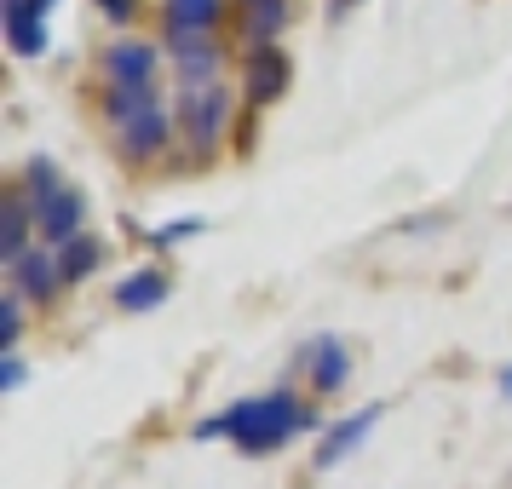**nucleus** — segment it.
Masks as SVG:
<instances>
[{"instance_id":"nucleus-18","label":"nucleus","mask_w":512,"mask_h":489,"mask_svg":"<svg viewBox=\"0 0 512 489\" xmlns=\"http://www.w3.org/2000/svg\"><path fill=\"white\" fill-rule=\"evenodd\" d=\"M0 334H6L0 346H12V340H18V300H6V317H0Z\"/></svg>"},{"instance_id":"nucleus-3","label":"nucleus","mask_w":512,"mask_h":489,"mask_svg":"<svg viewBox=\"0 0 512 489\" xmlns=\"http://www.w3.org/2000/svg\"><path fill=\"white\" fill-rule=\"evenodd\" d=\"M104 75H110V87H121V93H150L156 47H144V41H116V47L104 52Z\"/></svg>"},{"instance_id":"nucleus-7","label":"nucleus","mask_w":512,"mask_h":489,"mask_svg":"<svg viewBox=\"0 0 512 489\" xmlns=\"http://www.w3.org/2000/svg\"><path fill=\"white\" fill-rule=\"evenodd\" d=\"M167 139V116L156 110V104H144V110H133V116L121 121V156H156Z\"/></svg>"},{"instance_id":"nucleus-11","label":"nucleus","mask_w":512,"mask_h":489,"mask_svg":"<svg viewBox=\"0 0 512 489\" xmlns=\"http://www.w3.org/2000/svg\"><path fill=\"white\" fill-rule=\"evenodd\" d=\"M282 81H288L282 52H259L254 64H248V98H254V104H265L271 93H282Z\"/></svg>"},{"instance_id":"nucleus-1","label":"nucleus","mask_w":512,"mask_h":489,"mask_svg":"<svg viewBox=\"0 0 512 489\" xmlns=\"http://www.w3.org/2000/svg\"><path fill=\"white\" fill-rule=\"evenodd\" d=\"M300 403L288 392H271V397H248V403H236L231 415H219L202 426V438H236L248 455H265V449H277L294 426H300Z\"/></svg>"},{"instance_id":"nucleus-14","label":"nucleus","mask_w":512,"mask_h":489,"mask_svg":"<svg viewBox=\"0 0 512 489\" xmlns=\"http://www.w3.org/2000/svg\"><path fill=\"white\" fill-rule=\"evenodd\" d=\"M24 236H29V202H24V196H12V202H6V236H0V254H6V259H24L29 254Z\"/></svg>"},{"instance_id":"nucleus-8","label":"nucleus","mask_w":512,"mask_h":489,"mask_svg":"<svg viewBox=\"0 0 512 489\" xmlns=\"http://www.w3.org/2000/svg\"><path fill=\"white\" fill-rule=\"evenodd\" d=\"M374 420H380L374 409H357V415H346V420H340V426H334V432L323 438V449H317V461H323V466H334L340 455H346V449H357V443L369 438V432H374Z\"/></svg>"},{"instance_id":"nucleus-2","label":"nucleus","mask_w":512,"mask_h":489,"mask_svg":"<svg viewBox=\"0 0 512 489\" xmlns=\"http://www.w3.org/2000/svg\"><path fill=\"white\" fill-rule=\"evenodd\" d=\"M179 121H185V139L196 144V150H213L219 133H225V121H231V98H225V87H213V81H185Z\"/></svg>"},{"instance_id":"nucleus-19","label":"nucleus","mask_w":512,"mask_h":489,"mask_svg":"<svg viewBox=\"0 0 512 489\" xmlns=\"http://www.w3.org/2000/svg\"><path fill=\"white\" fill-rule=\"evenodd\" d=\"M98 6H104L110 18H133V6H139V0H98Z\"/></svg>"},{"instance_id":"nucleus-17","label":"nucleus","mask_w":512,"mask_h":489,"mask_svg":"<svg viewBox=\"0 0 512 489\" xmlns=\"http://www.w3.org/2000/svg\"><path fill=\"white\" fill-rule=\"evenodd\" d=\"M24 179L41 190V196H47V190H58V167H52V162H29V167H24Z\"/></svg>"},{"instance_id":"nucleus-5","label":"nucleus","mask_w":512,"mask_h":489,"mask_svg":"<svg viewBox=\"0 0 512 489\" xmlns=\"http://www.w3.org/2000/svg\"><path fill=\"white\" fill-rule=\"evenodd\" d=\"M47 6L52 0H6V35H12V52H24V58H35V52H47Z\"/></svg>"},{"instance_id":"nucleus-13","label":"nucleus","mask_w":512,"mask_h":489,"mask_svg":"<svg viewBox=\"0 0 512 489\" xmlns=\"http://www.w3.org/2000/svg\"><path fill=\"white\" fill-rule=\"evenodd\" d=\"M282 18H288V6H282V0H242V29H248L254 41L277 35Z\"/></svg>"},{"instance_id":"nucleus-4","label":"nucleus","mask_w":512,"mask_h":489,"mask_svg":"<svg viewBox=\"0 0 512 489\" xmlns=\"http://www.w3.org/2000/svg\"><path fill=\"white\" fill-rule=\"evenodd\" d=\"M12 282H18L24 300H52V294L64 288V265H58L52 248H35V254L12 259Z\"/></svg>"},{"instance_id":"nucleus-6","label":"nucleus","mask_w":512,"mask_h":489,"mask_svg":"<svg viewBox=\"0 0 512 489\" xmlns=\"http://www.w3.org/2000/svg\"><path fill=\"white\" fill-rule=\"evenodd\" d=\"M35 225L47 242H70L75 225H81V196L75 190H47V196H35Z\"/></svg>"},{"instance_id":"nucleus-16","label":"nucleus","mask_w":512,"mask_h":489,"mask_svg":"<svg viewBox=\"0 0 512 489\" xmlns=\"http://www.w3.org/2000/svg\"><path fill=\"white\" fill-rule=\"evenodd\" d=\"M208 70H213V47L202 35H179V75L185 81H202Z\"/></svg>"},{"instance_id":"nucleus-9","label":"nucleus","mask_w":512,"mask_h":489,"mask_svg":"<svg viewBox=\"0 0 512 489\" xmlns=\"http://www.w3.org/2000/svg\"><path fill=\"white\" fill-rule=\"evenodd\" d=\"M219 18V0H167V24L173 35H208Z\"/></svg>"},{"instance_id":"nucleus-10","label":"nucleus","mask_w":512,"mask_h":489,"mask_svg":"<svg viewBox=\"0 0 512 489\" xmlns=\"http://www.w3.org/2000/svg\"><path fill=\"white\" fill-rule=\"evenodd\" d=\"M162 294H167L162 271H139V277H127L116 288V305L121 311H150V305H162Z\"/></svg>"},{"instance_id":"nucleus-15","label":"nucleus","mask_w":512,"mask_h":489,"mask_svg":"<svg viewBox=\"0 0 512 489\" xmlns=\"http://www.w3.org/2000/svg\"><path fill=\"white\" fill-rule=\"evenodd\" d=\"M58 265H64V282H81L98 265V242H93V236H70V242H64V254H58Z\"/></svg>"},{"instance_id":"nucleus-12","label":"nucleus","mask_w":512,"mask_h":489,"mask_svg":"<svg viewBox=\"0 0 512 489\" xmlns=\"http://www.w3.org/2000/svg\"><path fill=\"white\" fill-rule=\"evenodd\" d=\"M346 374H351V357L340 340H323L317 346V357H311V380L323 386V392H334V386H346Z\"/></svg>"}]
</instances>
